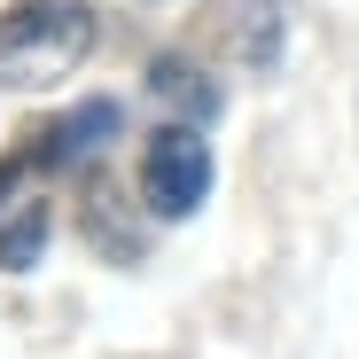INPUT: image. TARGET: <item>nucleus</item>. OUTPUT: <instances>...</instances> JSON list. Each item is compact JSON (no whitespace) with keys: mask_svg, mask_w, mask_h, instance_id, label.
Listing matches in <instances>:
<instances>
[{"mask_svg":"<svg viewBox=\"0 0 359 359\" xmlns=\"http://www.w3.org/2000/svg\"><path fill=\"white\" fill-rule=\"evenodd\" d=\"M55 133H63V156H86L102 133H117V102H79V109H71Z\"/></svg>","mask_w":359,"mask_h":359,"instance_id":"423d86ee","label":"nucleus"},{"mask_svg":"<svg viewBox=\"0 0 359 359\" xmlns=\"http://www.w3.org/2000/svg\"><path fill=\"white\" fill-rule=\"evenodd\" d=\"M133 180H141V203H149L156 219H188V211L211 196V141H203V126H164V133H149Z\"/></svg>","mask_w":359,"mask_h":359,"instance_id":"f03ea898","label":"nucleus"},{"mask_svg":"<svg viewBox=\"0 0 359 359\" xmlns=\"http://www.w3.org/2000/svg\"><path fill=\"white\" fill-rule=\"evenodd\" d=\"M47 226H55L47 203H16V219H0V266H8V273H32L39 250H47Z\"/></svg>","mask_w":359,"mask_h":359,"instance_id":"7ed1b4c3","label":"nucleus"},{"mask_svg":"<svg viewBox=\"0 0 359 359\" xmlns=\"http://www.w3.org/2000/svg\"><path fill=\"white\" fill-rule=\"evenodd\" d=\"M234 16H243V24H234L243 55H250L258 71H273V63H281V16H273V0H243Z\"/></svg>","mask_w":359,"mask_h":359,"instance_id":"20e7f679","label":"nucleus"},{"mask_svg":"<svg viewBox=\"0 0 359 359\" xmlns=\"http://www.w3.org/2000/svg\"><path fill=\"white\" fill-rule=\"evenodd\" d=\"M94 55V8L86 0H16L0 16V86L39 94L55 79H71Z\"/></svg>","mask_w":359,"mask_h":359,"instance_id":"f257e3e1","label":"nucleus"},{"mask_svg":"<svg viewBox=\"0 0 359 359\" xmlns=\"http://www.w3.org/2000/svg\"><path fill=\"white\" fill-rule=\"evenodd\" d=\"M149 79H156V102H172V109H196V117H211V109H219V94L203 86V71L172 63V55H164V63H156Z\"/></svg>","mask_w":359,"mask_h":359,"instance_id":"39448f33","label":"nucleus"}]
</instances>
